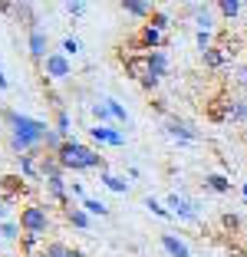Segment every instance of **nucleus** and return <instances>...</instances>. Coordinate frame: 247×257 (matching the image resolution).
Segmentation results:
<instances>
[{
	"label": "nucleus",
	"instance_id": "obj_11",
	"mask_svg": "<svg viewBox=\"0 0 247 257\" xmlns=\"http://www.w3.org/2000/svg\"><path fill=\"white\" fill-rule=\"evenodd\" d=\"M89 136H92V142H99V145H112V149H122V145H126V136H122L115 125H92Z\"/></svg>",
	"mask_w": 247,
	"mask_h": 257
},
{
	"label": "nucleus",
	"instance_id": "obj_30",
	"mask_svg": "<svg viewBox=\"0 0 247 257\" xmlns=\"http://www.w3.org/2000/svg\"><path fill=\"white\" fill-rule=\"evenodd\" d=\"M102 102H105V109H109V112H112V119H115V122H129V112H126V106H122L119 99H112V96H105Z\"/></svg>",
	"mask_w": 247,
	"mask_h": 257
},
{
	"label": "nucleus",
	"instance_id": "obj_41",
	"mask_svg": "<svg viewBox=\"0 0 247 257\" xmlns=\"http://www.w3.org/2000/svg\"><path fill=\"white\" fill-rule=\"evenodd\" d=\"M10 86V79H7V73H4V66H0V89H7Z\"/></svg>",
	"mask_w": 247,
	"mask_h": 257
},
{
	"label": "nucleus",
	"instance_id": "obj_16",
	"mask_svg": "<svg viewBox=\"0 0 247 257\" xmlns=\"http://www.w3.org/2000/svg\"><path fill=\"white\" fill-rule=\"evenodd\" d=\"M14 17L20 20V27H23L27 33H30V30H40V23H37V10H33V4H27V0H17Z\"/></svg>",
	"mask_w": 247,
	"mask_h": 257
},
{
	"label": "nucleus",
	"instance_id": "obj_35",
	"mask_svg": "<svg viewBox=\"0 0 247 257\" xmlns=\"http://www.w3.org/2000/svg\"><path fill=\"white\" fill-rule=\"evenodd\" d=\"M221 224H224V231H240V218L234 211H224V214H221Z\"/></svg>",
	"mask_w": 247,
	"mask_h": 257
},
{
	"label": "nucleus",
	"instance_id": "obj_23",
	"mask_svg": "<svg viewBox=\"0 0 247 257\" xmlns=\"http://www.w3.org/2000/svg\"><path fill=\"white\" fill-rule=\"evenodd\" d=\"M43 237H33V234H23L20 237V257H43Z\"/></svg>",
	"mask_w": 247,
	"mask_h": 257
},
{
	"label": "nucleus",
	"instance_id": "obj_36",
	"mask_svg": "<svg viewBox=\"0 0 247 257\" xmlns=\"http://www.w3.org/2000/svg\"><path fill=\"white\" fill-rule=\"evenodd\" d=\"M66 14L82 17V14H86V4H82V0H66Z\"/></svg>",
	"mask_w": 247,
	"mask_h": 257
},
{
	"label": "nucleus",
	"instance_id": "obj_43",
	"mask_svg": "<svg viewBox=\"0 0 247 257\" xmlns=\"http://www.w3.org/2000/svg\"><path fill=\"white\" fill-rule=\"evenodd\" d=\"M0 191H4V175H0Z\"/></svg>",
	"mask_w": 247,
	"mask_h": 257
},
{
	"label": "nucleus",
	"instance_id": "obj_29",
	"mask_svg": "<svg viewBox=\"0 0 247 257\" xmlns=\"http://www.w3.org/2000/svg\"><path fill=\"white\" fill-rule=\"evenodd\" d=\"M20 221H14V218H7V221H0V237L4 241H20Z\"/></svg>",
	"mask_w": 247,
	"mask_h": 257
},
{
	"label": "nucleus",
	"instance_id": "obj_13",
	"mask_svg": "<svg viewBox=\"0 0 247 257\" xmlns=\"http://www.w3.org/2000/svg\"><path fill=\"white\" fill-rule=\"evenodd\" d=\"M40 152H43V149H37V152H30V155H20V159H17V175H20V178H27V182H40Z\"/></svg>",
	"mask_w": 247,
	"mask_h": 257
},
{
	"label": "nucleus",
	"instance_id": "obj_4",
	"mask_svg": "<svg viewBox=\"0 0 247 257\" xmlns=\"http://www.w3.org/2000/svg\"><path fill=\"white\" fill-rule=\"evenodd\" d=\"M20 231L23 234H33V237H43L50 231V211H46V204H27L20 208Z\"/></svg>",
	"mask_w": 247,
	"mask_h": 257
},
{
	"label": "nucleus",
	"instance_id": "obj_12",
	"mask_svg": "<svg viewBox=\"0 0 247 257\" xmlns=\"http://www.w3.org/2000/svg\"><path fill=\"white\" fill-rule=\"evenodd\" d=\"M185 17H191V20L198 23V30L214 33V10H211L208 4H191V7L185 10Z\"/></svg>",
	"mask_w": 247,
	"mask_h": 257
},
{
	"label": "nucleus",
	"instance_id": "obj_6",
	"mask_svg": "<svg viewBox=\"0 0 247 257\" xmlns=\"http://www.w3.org/2000/svg\"><path fill=\"white\" fill-rule=\"evenodd\" d=\"M43 76L46 79H53V83H60V79H69L73 76V60H69L66 53H50L43 60Z\"/></svg>",
	"mask_w": 247,
	"mask_h": 257
},
{
	"label": "nucleus",
	"instance_id": "obj_24",
	"mask_svg": "<svg viewBox=\"0 0 247 257\" xmlns=\"http://www.w3.org/2000/svg\"><path fill=\"white\" fill-rule=\"evenodd\" d=\"M227 122H234V125H247V99L244 96H231V112H227Z\"/></svg>",
	"mask_w": 247,
	"mask_h": 257
},
{
	"label": "nucleus",
	"instance_id": "obj_31",
	"mask_svg": "<svg viewBox=\"0 0 247 257\" xmlns=\"http://www.w3.org/2000/svg\"><path fill=\"white\" fill-rule=\"evenodd\" d=\"M145 208H149V211H152V214H158V218H165V221H168V218H175V214H172V211H168V208H165V204H162V201H155V198H152V195H149V198H145Z\"/></svg>",
	"mask_w": 247,
	"mask_h": 257
},
{
	"label": "nucleus",
	"instance_id": "obj_3",
	"mask_svg": "<svg viewBox=\"0 0 247 257\" xmlns=\"http://www.w3.org/2000/svg\"><path fill=\"white\" fill-rule=\"evenodd\" d=\"M122 66H126V73L132 76V79L142 86V89L152 92V89H158V86H162V79L152 73L149 56H145V53H129V56H122Z\"/></svg>",
	"mask_w": 247,
	"mask_h": 257
},
{
	"label": "nucleus",
	"instance_id": "obj_15",
	"mask_svg": "<svg viewBox=\"0 0 247 257\" xmlns=\"http://www.w3.org/2000/svg\"><path fill=\"white\" fill-rule=\"evenodd\" d=\"M201 63H204V69H224L227 63H231V53H227L224 46H211V50H204L201 53Z\"/></svg>",
	"mask_w": 247,
	"mask_h": 257
},
{
	"label": "nucleus",
	"instance_id": "obj_22",
	"mask_svg": "<svg viewBox=\"0 0 247 257\" xmlns=\"http://www.w3.org/2000/svg\"><path fill=\"white\" fill-rule=\"evenodd\" d=\"M63 214H66V224H73L76 231H86V227L92 224V218H89L86 211H82V204H79V208H76V204H69V208H66Z\"/></svg>",
	"mask_w": 247,
	"mask_h": 257
},
{
	"label": "nucleus",
	"instance_id": "obj_17",
	"mask_svg": "<svg viewBox=\"0 0 247 257\" xmlns=\"http://www.w3.org/2000/svg\"><path fill=\"white\" fill-rule=\"evenodd\" d=\"M119 7L126 10L129 17H135V20H149V17L155 14V7H152V0H122Z\"/></svg>",
	"mask_w": 247,
	"mask_h": 257
},
{
	"label": "nucleus",
	"instance_id": "obj_7",
	"mask_svg": "<svg viewBox=\"0 0 247 257\" xmlns=\"http://www.w3.org/2000/svg\"><path fill=\"white\" fill-rule=\"evenodd\" d=\"M165 132H168L172 139H178V142H198V139H201V132H198L195 122L181 119V115H175V112L165 119Z\"/></svg>",
	"mask_w": 247,
	"mask_h": 257
},
{
	"label": "nucleus",
	"instance_id": "obj_19",
	"mask_svg": "<svg viewBox=\"0 0 247 257\" xmlns=\"http://www.w3.org/2000/svg\"><path fill=\"white\" fill-rule=\"evenodd\" d=\"M204 191H211V195H227L231 191V178L221 172H208L204 175Z\"/></svg>",
	"mask_w": 247,
	"mask_h": 257
},
{
	"label": "nucleus",
	"instance_id": "obj_10",
	"mask_svg": "<svg viewBox=\"0 0 247 257\" xmlns=\"http://www.w3.org/2000/svg\"><path fill=\"white\" fill-rule=\"evenodd\" d=\"M27 50H30V60L43 63L46 56H50V37H46V30H30L27 33Z\"/></svg>",
	"mask_w": 247,
	"mask_h": 257
},
{
	"label": "nucleus",
	"instance_id": "obj_18",
	"mask_svg": "<svg viewBox=\"0 0 247 257\" xmlns=\"http://www.w3.org/2000/svg\"><path fill=\"white\" fill-rule=\"evenodd\" d=\"M99 182H102L109 191H115V195H126V191L132 188L126 175H115V172H109V168H105V172H99Z\"/></svg>",
	"mask_w": 247,
	"mask_h": 257
},
{
	"label": "nucleus",
	"instance_id": "obj_37",
	"mask_svg": "<svg viewBox=\"0 0 247 257\" xmlns=\"http://www.w3.org/2000/svg\"><path fill=\"white\" fill-rule=\"evenodd\" d=\"M69 195H76V198L82 201V198H86V188H82V182H73V185H69Z\"/></svg>",
	"mask_w": 247,
	"mask_h": 257
},
{
	"label": "nucleus",
	"instance_id": "obj_27",
	"mask_svg": "<svg viewBox=\"0 0 247 257\" xmlns=\"http://www.w3.org/2000/svg\"><path fill=\"white\" fill-rule=\"evenodd\" d=\"M240 10H244V4H240V0H217V14L224 17V20L240 17Z\"/></svg>",
	"mask_w": 247,
	"mask_h": 257
},
{
	"label": "nucleus",
	"instance_id": "obj_38",
	"mask_svg": "<svg viewBox=\"0 0 247 257\" xmlns=\"http://www.w3.org/2000/svg\"><path fill=\"white\" fill-rule=\"evenodd\" d=\"M237 83L247 89V63H244V66H237Z\"/></svg>",
	"mask_w": 247,
	"mask_h": 257
},
{
	"label": "nucleus",
	"instance_id": "obj_26",
	"mask_svg": "<svg viewBox=\"0 0 247 257\" xmlns=\"http://www.w3.org/2000/svg\"><path fill=\"white\" fill-rule=\"evenodd\" d=\"M145 23H149L152 30H158V33H168L172 30V14H168V10H155Z\"/></svg>",
	"mask_w": 247,
	"mask_h": 257
},
{
	"label": "nucleus",
	"instance_id": "obj_40",
	"mask_svg": "<svg viewBox=\"0 0 247 257\" xmlns=\"http://www.w3.org/2000/svg\"><path fill=\"white\" fill-rule=\"evenodd\" d=\"M7 218H10V204L0 198V221H7Z\"/></svg>",
	"mask_w": 247,
	"mask_h": 257
},
{
	"label": "nucleus",
	"instance_id": "obj_28",
	"mask_svg": "<svg viewBox=\"0 0 247 257\" xmlns=\"http://www.w3.org/2000/svg\"><path fill=\"white\" fill-rule=\"evenodd\" d=\"M82 211L89 214V218H92V214L105 218V214H109V204H105V201H99V198H89V195H86V198H82Z\"/></svg>",
	"mask_w": 247,
	"mask_h": 257
},
{
	"label": "nucleus",
	"instance_id": "obj_21",
	"mask_svg": "<svg viewBox=\"0 0 247 257\" xmlns=\"http://www.w3.org/2000/svg\"><path fill=\"white\" fill-rule=\"evenodd\" d=\"M43 257H86L79 247H69L63 241H46L43 244Z\"/></svg>",
	"mask_w": 247,
	"mask_h": 257
},
{
	"label": "nucleus",
	"instance_id": "obj_33",
	"mask_svg": "<svg viewBox=\"0 0 247 257\" xmlns=\"http://www.w3.org/2000/svg\"><path fill=\"white\" fill-rule=\"evenodd\" d=\"M195 43H198V50H211L214 46V33H204V30H195Z\"/></svg>",
	"mask_w": 247,
	"mask_h": 257
},
{
	"label": "nucleus",
	"instance_id": "obj_8",
	"mask_svg": "<svg viewBox=\"0 0 247 257\" xmlns=\"http://www.w3.org/2000/svg\"><path fill=\"white\" fill-rule=\"evenodd\" d=\"M43 188H46V195H50V201L53 204H60L63 211H66L69 204V185H66V175H53V178H46L43 182Z\"/></svg>",
	"mask_w": 247,
	"mask_h": 257
},
{
	"label": "nucleus",
	"instance_id": "obj_14",
	"mask_svg": "<svg viewBox=\"0 0 247 257\" xmlns=\"http://www.w3.org/2000/svg\"><path fill=\"white\" fill-rule=\"evenodd\" d=\"M158 241H162V247H165V254H168V257H191L188 244L181 241L178 234H172V231H162V234H158Z\"/></svg>",
	"mask_w": 247,
	"mask_h": 257
},
{
	"label": "nucleus",
	"instance_id": "obj_9",
	"mask_svg": "<svg viewBox=\"0 0 247 257\" xmlns=\"http://www.w3.org/2000/svg\"><path fill=\"white\" fill-rule=\"evenodd\" d=\"M27 178H20L17 172H10V175H4V191H0V198L7 204H14V201H20L23 195H27Z\"/></svg>",
	"mask_w": 247,
	"mask_h": 257
},
{
	"label": "nucleus",
	"instance_id": "obj_39",
	"mask_svg": "<svg viewBox=\"0 0 247 257\" xmlns=\"http://www.w3.org/2000/svg\"><path fill=\"white\" fill-rule=\"evenodd\" d=\"M14 7H17L14 0H0V14H14Z\"/></svg>",
	"mask_w": 247,
	"mask_h": 257
},
{
	"label": "nucleus",
	"instance_id": "obj_25",
	"mask_svg": "<svg viewBox=\"0 0 247 257\" xmlns=\"http://www.w3.org/2000/svg\"><path fill=\"white\" fill-rule=\"evenodd\" d=\"M69 125H73V122H69V112H66V109H53V132H56L63 142H66V139H73V136H69Z\"/></svg>",
	"mask_w": 247,
	"mask_h": 257
},
{
	"label": "nucleus",
	"instance_id": "obj_1",
	"mask_svg": "<svg viewBox=\"0 0 247 257\" xmlns=\"http://www.w3.org/2000/svg\"><path fill=\"white\" fill-rule=\"evenodd\" d=\"M56 159H60L63 172H105V159L99 155L96 149H89V145L76 142V139H66V142L60 145V152H56Z\"/></svg>",
	"mask_w": 247,
	"mask_h": 257
},
{
	"label": "nucleus",
	"instance_id": "obj_20",
	"mask_svg": "<svg viewBox=\"0 0 247 257\" xmlns=\"http://www.w3.org/2000/svg\"><path fill=\"white\" fill-rule=\"evenodd\" d=\"M227 112H231V96H217L208 102V119L211 122H227Z\"/></svg>",
	"mask_w": 247,
	"mask_h": 257
},
{
	"label": "nucleus",
	"instance_id": "obj_44",
	"mask_svg": "<svg viewBox=\"0 0 247 257\" xmlns=\"http://www.w3.org/2000/svg\"><path fill=\"white\" fill-rule=\"evenodd\" d=\"M0 125H4V122H0Z\"/></svg>",
	"mask_w": 247,
	"mask_h": 257
},
{
	"label": "nucleus",
	"instance_id": "obj_42",
	"mask_svg": "<svg viewBox=\"0 0 247 257\" xmlns=\"http://www.w3.org/2000/svg\"><path fill=\"white\" fill-rule=\"evenodd\" d=\"M240 198H244V204H247V185H244V188H240Z\"/></svg>",
	"mask_w": 247,
	"mask_h": 257
},
{
	"label": "nucleus",
	"instance_id": "obj_2",
	"mask_svg": "<svg viewBox=\"0 0 247 257\" xmlns=\"http://www.w3.org/2000/svg\"><path fill=\"white\" fill-rule=\"evenodd\" d=\"M0 122L7 125V136H20V139H27V142H33L37 149L43 145L46 132H50V125H46L43 119H33V115L17 112V109H10V106L0 109Z\"/></svg>",
	"mask_w": 247,
	"mask_h": 257
},
{
	"label": "nucleus",
	"instance_id": "obj_34",
	"mask_svg": "<svg viewBox=\"0 0 247 257\" xmlns=\"http://www.w3.org/2000/svg\"><path fill=\"white\" fill-rule=\"evenodd\" d=\"M63 53L66 56H76V53H82V43L76 37H63Z\"/></svg>",
	"mask_w": 247,
	"mask_h": 257
},
{
	"label": "nucleus",
	"instance_id": "obj_5",
	"mask_svg": "<svg viewBox=\"0 0 247 257\" xmlns=\"http://www.w3.org/2000/svg\"><path fill=\"white\" fill-rule=\"evenodd\" d=\"M165 208H168L175 218H181V221H198V211H201V204H198L195 198L181 195V191H172L168 201H165Z\"/></svg>",
	"mask_w": 247,
	"mask_h": 257
},
{
	"label": "nucleus",
	"instance_id": "obj_32",
	"mask_svg": "<svg viewBox=\"0 0 247 257\" xmlns=\"http://www.w3.org/2000/svg\"><path fill=\"white\" fill-rule=\"evenodd\" d=\"M92 115H96V125H112V112L105 109V102H96V106H92Z\"/></svg>",
	"mask_w": 247,
	"mask_h": 257
}]
</instances>
